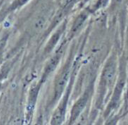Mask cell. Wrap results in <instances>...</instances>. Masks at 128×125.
<instances>
[{
  "label": "cell",
  "mask_w": 128,
  "mask_h": 125,
  "mask_svg": "<svg viewBox=\"0 0 128 125\" xmlns=\"http://www.w3.org/2000/svg\"><path fill=\"white\" fill-rule=\"evenodd\" d=\"M69 73H70V59H68L67 63L58 71V73L55 77L53 91H52V98H51V103L50 104H54L56 101L59 100L60 96L63 93L65 85L68 81Z\"/></svg>",
  "instance_id": "cell-1"
},
{
  "label": "cell",
  "mask_w": 128,
  "mask_h": 125,
  "mask_svg": "<svg viewBox=\"0 0 128 125\" xmlns=\"http://www.w3.org/2000/svg\"><path fill=\"white\" fill-rule=\"evenodd\" d=\"M42 85V82L39 81L38 83H36L35 85H33L29 91V95H28V101H27V108H26V115L27 118H29L33 112V109L35 107L36 104V100L38 97V93L40 90V87Z\"/></svg>",
  "instance_id": "cell-2"
},
{
  "label": "cell",
  "mask_w": 128,
  "mask_h": 125,
  "mask_svg": "<svg viewBox=\"0 0 128 125\" xmlns=\"http://www.w3.org/2000/svg\"><path fill=\"white\" fill-rule=\"evenodd\" d=\"M61 55H62V51L60 50V48L57 50V52L50 58V60L47 62L46 66L44 67V71H43V74H42V78H41V82H43L45 80V78L56 68V66L58 65L59 61H60V58H61Z\"/></svg>",
  "instance_id": "cell-3"
},
{
  "label": "cell",
  "mask_w": 128,
  "mask_h": 125,
  "mask_svg": "<svg viewBox=\"0 0 128 125\" xmlns=\"http://www.w3.org/2000/svg\"><path fill=\"white\" fill-rule=\"evenodd\" d=\"M47 12L48 10H45V11H41L35 18H34V21L32 23V26H33V30H40L44 27L45 23H46V20H47Z\"/></svg>",
  "instance_id": "cell-4"
}]
</instances>
